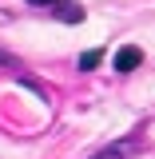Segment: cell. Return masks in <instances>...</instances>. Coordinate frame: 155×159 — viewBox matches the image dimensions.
Returning a JSON list of instances; mask_svg holds the SVG:
<instances>
[{
  "mask_svg": "<svg viewBox=\"0 0 155 159\" xmlns=\"http://www.w3.org/2000/svg\"><path fill=\"white\" fill-rule=\"evenodd\" d=\"M32 8H52L64 24H80L84 20V8H76V0H28Z\"/></svg>",
  "mask_w": 155,
  "mask_h": 159,
  "instance_id": "6da1fadb",
  "label": "cell"
},
{
  "mask_svg": "<svg viewBox=\"0 0 155 159\" xmlns=\"http://www.w3.org/2000/svg\"><path fill=\"white\" fill-rule=\"evenodd\" d=\"M112 64H116V72H135L139 64H143V52H139L135 44H123V48L116 52V60H112Z\"/></svg>",
  "mask_w": 155,
  "mask_h": 159,
  "instance_id": "7a4b0ae2",
  "label": "cell"
},
{
  "mask_svg": "<svg viewBox=\"0 0 155 159\" xmlns=\"http://www.w3.org/2000/svg\"><path fill=\"white\" fill-rule=\"evenodd\" d=\"M131 151H135V143H112V147H103L92 159H131Z\"/></svg>",
  "mask_w": 155,
  "mask_h": 159,
  "instance_id": "3957f363",
  "label": "cell"
},
{
  "mask_svg": "<svg viewBox=\"0 0 155 159\" xmlns=\"http://www.w3.org/2000/svg\"><path fill=\"white\" fill-rule=\"evenodd\" d=\"M99 60H103V52H99V48L84 52V56H80V72H92V68H99Z\"/></svg>",
  "mask_w": 155,
  "mask_h": 159,
  "instance_id": "277c9868",
  "label": "cell"
}]
</instances>
